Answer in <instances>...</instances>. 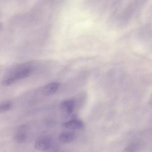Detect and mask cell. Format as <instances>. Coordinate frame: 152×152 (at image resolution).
I'll return each instance as SVG.
<instances>
[{
    "label": "cell",
    "mask_w": 152,
    "mask_h": 152,
    "mask_svg": "<svg viewBox=\"0 0 152 152\" xmlns=\"http://www.w3.org/2000/svg\"><path fill=\"white\" fill-rule=\"evenodd\" d=\"M60 84L59 82H53L46 85L43 89L44 94L47 96L52 95L56 93L59 88Z\"/></svg>",
    "instance_id": "277c9868"
},
{
    "label": "cell",
    "mask_w": 152,
    "mask_h": 152,
    "mask_svg": "<svg viewBox=\"0 0 152 152\" xmlns=\"http://www.w3.org/2000/svg\"><path fill=\"white\" fill-rule=\"evenodd\" d=\"M76 138L75 133L70 131H65L60 134L59 140L62 143H69L73 142Z\"/></svg>",
    "instance_id": "52a82bcc"
},
{
    "label": "cell",
    "mask_w": 152,
    "mask_h": 152,
    "mask_svg": "<svg viewBox=\"0 0 152 152\" xmlns=\"http://www.w3.org/2000/svg\"><path fill=\"white\" fill-rule=\"evenodd\" d=\"M25 128L21 126L14 136V141L18 143H22L26 142L27 139V135L25 133Z\"/></svg>",
    "instance_id": "ba28073f"
},
{
    "label": "cell",
    "mask_w": 152,
    "mask_h": 152,
    "mask_svg": "<svg viewBox=\"0 0 152 152\" xmlns=\"http://www.w3.org/2000/svg\"></svg>",
    "instance_id": "8fae6325"
},
{
    "label": "cell",
    "mask_w": 152,
    "mask_h": 152,
    "mask_svg": "<svg viewBox=\"0 0 152 152\" xmlns=\"http://www.w3.org/2000/svg\"><path fill=\"white\" fill-rule=\"evenodd\" d=\"M151 104L152 105V98H151Z\"/></svg>",
    "instance_id": "30bf717a"
},
{
    "label": "cell",
    "mask_w": 152,
    "mask_h": 152,
    "mask_svg": "<svg viewBox=\"0 0 152 152\" xmlns=\"http://www.w3.org/2000/svg\"><path fill=\"white\" fill-rule=\"evenodd\" d=\"M63 126L68 129L74 130H82L84 129V123L81 120L73 118L64 122Z\"/></svg>",
    "instance_id": "7a4b0ae2"
},
{
    "label": "cell",
    "mask_w": 152,
    "mask_h": 152,
    "mask_svg": "<svg viewBox=\"0 0 152 152\" xmlns=\"http://www.w3.org/2000/svg\"><path fill=\"white\" fill-rule=\"evenodd\" d=\"M33 71L30 66L24 65L19 66L12 69L3 81L4 86H9L16 83L18 80L29 77Z\"/></svg>",
    "instance_id": "6da1fadb"
},
{
    "label": "cell",
    "mask_w": 152,
    "mask_h": 152,
    "mask_svg": "<svg viewBox=\"0 0 152 152\" xmlns=\"http://www.w3.org/2000/svg\"><path fill=\"white\" fill-rule=\"evenodd\" d=\"M144 144L141 140L134 141L128 145L123 152H140L143 148Z\"/></svg>",
    "instance_id": "5b68a950"
},
{
    "label": "cell",
    "mask_w": 152,
    "mask_h": 152,
    "mask_svg": "<svg viewBox=\"0 0 152 152\" xmlns=\"http://www.w3.org/2000/svg\"><path fill=\"white\" fill-rule=\"evenodd\" d=\"M51 142L49 138L46 137L39 138L35 142L34 147L39 151H45L50 149Z\"/></svg>",
    "instance_id": "3957f363"
},
{
    "label": "cell",
    "mask_w": 152,
    "mask_h": 152,
    "mask_svg": "<svg viewBox=\"0 0 152 152\" xmlns=\"http://www.w3.org/2000/svg\"><path fill=\"white\" fill-rule=\"evenodd\" d=\"M75 101L72 99H67L62 101L60 104V108L62 111L67 114H70L75 108Z\"/></svg>",
    "instance_id": "8992f818"
},
{
    "label": "cell",
    "mask_w": 152,
    "mask_h": 152,
    "mask_svg": "<svg viewBox=\"0 0 152 152\" xmlns=\"http://www.w3.org/2000/svg\"><path fill=\"white\" fill-rule=\"evenodd\" d=\"M12 105V104L10 102H5L1 104V106H0V112L1 113L9 110L11 108Z\"/></svg>",
    "instance_id": "9c48e42d"
}]
</instances>
